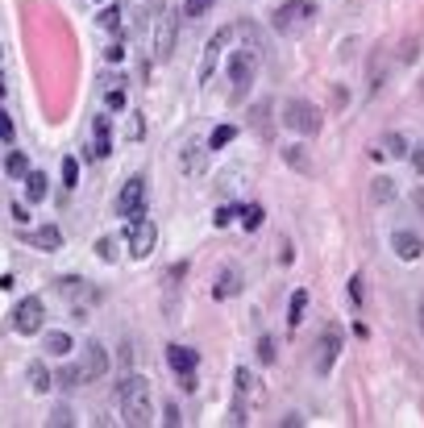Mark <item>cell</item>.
I'll use <instances>...</instances> for the list:
<instances>
[{
    "label": "cell",
    "instance_id": "1",
    "mask_svg": "<svg viewBox=\"0 0 424 428\" xmlns=\"http://www.w3.org/2000/svg\"><path fill=\"white\" fill-rule=\"evenodd\" d=\"M117 403H121V420L129 428L154 424V399H150V382L141 375H125L117 387Z\"/></svg>",
    "mask_w": 424,
    "mask_h": 428
},
{
    "label": "cell",
    "instance_id": "2",
    "mask_svg": "<svg viewBox=\"0 0 424 428\" xmlns=\"http://www.w3.org/2000/svg\"><path fill=\"white\" fill-rule=\"evenodd\" d=\"M283 125L291 134H300V138H312V134H321L325 117H321V108L312 100H287L283 104Z\"/></svg>",
    "mask_w": 424,
    "mask_h": 428
},
{
    "label": "cell",
    "instance_id": "3",
    "mask_svg": "<svg viewBox=\"0 0 424 428\" xmlns=\"http://www.w3.org/2000/svg\"><path fill=\"white\" fill-rule=\"evenodd\" d=\"M254 75H258V46L233 50V58H229V84H233V88H229V96H233V100H245Z\"/></svg>",
    "mask_w": 424,
    "mask_h": 428
},
{
    "label": "cell",
    "instance_id": "4",
    "mask_svg": "<svg viewBox=\"0 0 424 428\" xmlns=\"http://www.w3.org/2000/svg\"><path fill=\"white\" fill-rule=\"evenodd\" d=\"M316 13V0H287V4H279L275 8V17H271V25L279 30V34H295L308 17Z\"/></svg>",
    "mask_w": 424,
    "mask_h": 428
},
{
    "label": "cell",
    "instance_id": "5",
    "mask_svg": "<svg viewBox=\"0 0 424 428\" xmlns=\"http://www.w3.org/2000/svg\"><path fill=\"white\" fill-rule=\"evenodd\" d=\"M42 320H46V304H42L38 295H25V299L13 308V329L21 337H34L42 329Z\"/></svg>",
    "mask_w": 424,
    "mask_h": 428
},
{
    "label": "cell",
    "instance_id": "6",
    "mask_svg": "<svg viewBox=\"0 0 424 428\" xmlns=\"http://www.w3.org/2000/svg\"><path fill=\"white\" fill-rule=\"evenodd\" d=\"M175 38H179V13L175 8H162L158 21H154V54L158 58H171L175 54Z\"/></svg>",
    "mask_w": 424,
    "mask_h": 428
},
{
    "label": "cell",
    "instance_id": "7",
    "mask_svg": "<svg viewBox=\"0 0 424 428\" xmlns=\"http://www.w3.org/2000/svg\"><path fill=\"white\" fill-rule=\"evenodd\" d=\"M125 241H129V254H134V258H150V254H154V241H158L154 221L134 216V221L125 225Z\"/></svg>",
    "mask_w": 424,
    "mask_h": 428
},
{
    "label": "cell",
    "instance_id": "8",
    "mask_svg": "<svg viewBox=\"0 0 424 428\" xmlns=\"http://www.w3.org/2000/svg\"><path fill=\"white\" fill-rule=\"evenodd\" d=\"M104 370H108V354H104L100 341H92V345L79 354V362H75V379H79V387H88V382H100Z\"/></svg>",
    "mask_w": 424,
    "mask_h": 428
},
{
    "label": "cell",
    "instance_id": "9",
    "mask_svg": "<svg viewBox=\"0 0 424 428\" xmlns=\"http://www.w3.org/2000/svg\"><path fill=\"white\" fill-rule=\"evenodd\" d=\"M233 42V25H225V30H217L212 38H208V46H204V58H200V67H195V79L200 84H208V75H212V67H217V58H221V50Z\"/></svg>",
    "mask_w": 424,
    "mask_h": 428
},
{
    "label": "cell",
    "instance_id": "10",
    "mask_svg": "<svg viewBox=\"0 0 424 428\" xmlns=\"http://www.w3.org/2000/svg\"><path fill=\"white\" fill-rule=\"evenodd\" d=\"M141 208H146V179H141V175H134V179H129V183L121 188V200H117V212L134 221V216H141Z\"/></svg>",
    "mask_w": 424,
    "mask_h": 428
},
{
    "label": "cell",
    "instance_id": "11",
    "mask_svg": "<svg viewBox=\"0 0 424 428\" xmlns=\"http://www.w3.org/2000/svg\"><path fill=\"white\" fill-rule=\"evenodd\" d=\"M337 354H341V333L329 325V329L321 333V341H316V362H312V366H316V375H329L333 362H337Z\"/></svg>",
    "mask_w": 424,
    "mask_h": 428
},
{
    "label": "cell",
    "instance_id": "12",
    "mask_svg": "<svg viewBox=\"0 0 424 428\" xmlns=\"http://www.w3.org/2000/svg\"><path fill=\"white\" fill-rule=\"evenodd\" d=\"M167 366L184 379V375H191L195 366H200V354L195 349H188V345H167Z\"/></svg>",
    "mask_w": 424,
    "mask_h": 428
},
{
    "label": "cell",
    "instance_id": "13",
    "mask_svg": "<svg viewBox=\"0 0 424 428\" xmlns=\"http://www.w3.org/2000/svg\"><path fill=\"white\" fill-rule=\"evenodd\" d=\"M391 249H395L404 262H416V258L424 254V241L416 238L412 229H395V238H391Z\"/></svg>",
    "mask_w": 424,
    "mask_h": 428
},
{
    "label": "cell",
    "instance_id": "14",
    "mask_svg": "<svg viewBox=\"0 0 424 428\" xmlns=\"http://www.w3.org/2000/svg\"><path fill=\"white\" fill-rule=\"evenodd\" d=\"M58 291H63L67 299H75V308H92L96 299H100V291H96V287H88L84 279H63V283H58Z\"/></svg>",
    "mask_w": 424,
    "mask_h": 428
},
{
    "label": "cell",
    "instance_id": "15",
    "mask_svg": "<svg viewBox=\"0 0 424 428\" xmlns=\"http://www.w3.org/2000/svg\"><path fill=\"white\" fill-rule=\"evenodd\" d=\"M42 345H46V354H50V358H67V354L75 349V341H71V333H63V329H54V333H46V341H42Z\"/></svg>",
    "mask_w": 424,
    "mask_h": 428
},
{
    "label": "cell",
    "instance_id": "16",
    "mask_svg": "<svg viewBox=\"0 0 424 428\" xmlns=\"http://www.w3.org/2000/svg\"><path fill=\"white\" fill-rule=\"evenodd\" d=\"M237 291H241V271H221L212 295H217V299H229V295H237Z\"/></svg>",
    "mask_w": 424,
    "mask_h": 428
},
{
    "label": "cell",
    "instance_id": "17",
    "mask_svg": "<svg viewBox=\"0 0 424 428\" xmlns=\"http://www.w3.org/2000/svg\"><path fill=\"white\" fill-rule=\"evenodd\" d=\"M283 158H287V167H291V171L312 175V158H308V150H304V145H283Z\"/></svg>",
    "mask_w": 424,
    "mask_h": 428
},
{
    "label": "cell",
    "instance_id": "18",
    "mask_svg": "<svg viewBox=\"0 0 424 428\" xmlns=\"http://www.w3.org/2000/svg\"><path fill=\"white\" fill-rule=\"evenodd\" d=\"M395 195H399V183H395V179H387V175L371 179V200H375V204H391Z\"/></svg>",
    "mask_w": 424,
    "mask_h": 428
},
{
    "label": "cell",
    "instance_id": "19",
    "mask_svg": "<svg viewBox=\"0 0 424 428\" xmlns=\"http://www.w3.org/2000/svg\"><path fill=\"white\" fill-rule=\"evenodd\" d=\"M204 162H208V158H204V150H200V145H188V150L179 154V167H184V175H188V179H195V175L204 171Z\"/></svg>",
    "mask_w": 424,
    "mask_h": 428
},
{
    "label": "cell",
    "instance_id": "20",
    "mask_svg": "<svg viewBox=\"0 0 424 428\" xmlns=\"http://www.w3.org/2000/svg\"><path fill=\"white\" fill-rule=\"evenodd\" d=\"M304 312H308V291L300 287V291H291V304H287V325H291V329H300Z\"/></svg>",
    "mask_w": 424,
    "mask_h": 428
},
{
    "label": "cell",
    "instance_id": "21",
    "mask_svg": "<svg viewBox=\"0 0 424 428\" xmlns=\"http://www.w3.org/2000/svg\"><path fill=\"white\" fill-rule=\"evenodd\" d=\"M34 245L50 254V249H58V245H63V233H58L54 225H38V229H34Z\"/></svg>",
    "mask_w": 424,
    "mask_h": 428
},
{
    "label": "cell",
    "instance_id": "22",
    "mask_svg": "<svg viewBox=\"0 0 424 428\" xmlns=\"http://www.w3.org/2000/svg\"><path fill=\"white\" fill-rule=\"evenodd\" d=\"M387 58H391L387 50H375V58H371V96H375L378 88H383V79H387Z\"/></svg>",
    "mask_w": 424,
    "mask_h": 428
},
{
    "label": "cell",
    "instance_id": "23",
    "mask_svg": "<svg viewBox=\"0 0 424 428\" xmlns=\"http://www.w3.org/2000/svg\"><path fill=\"white\" fill-rule=\"evenodd\" d=\"M25 195H30L34 204L46 200V175H42V171H30V175H25Z\"/></svg>",
    "mask_w": 424,
    "mask_h": 428
},
{
    "label": "cell",
    "instance_id": "24",
    "mask_svg": "<svg viewBox=\"0 0 424 428\" xmlns=\"http://www.w3.org/2000/svg\"><path fill=\"white\" fill-rule=\"evenodd\" d=\"M4 171H8L13 179H25V175H30V158H25L21 150H13V154L4 158Z\"/></svg>",
    "mask_w": 424,
    "mask_h": 428
},
{
    "label": "cell",
    "instance_id": "25",
    "mask_svg": "<svg viewBox=\"0 0 424 428\" xmlns=\"http://www.w3.org/2000/svg\"><path fill=\"white\" fill-rule=\"evenodd\" d=\"M408 150H412V145H408L404 134H387V138H383V154H391V158H404Z\"/></svg>",
    "mask_w": 424,
    "mask_h": 428
},
{
    "label": "cell",
    "instance_id": "26",
    "mask_svg": "<svg viewBox=\"0 0 424 428\" xmlns=\"http://www.w3.org/2000/svg\"><path fill=\"white\" fill-rule=\"evenodd\" d=\"M30 387H34L38 395L54 387V382H50V370H46V366H42V362H34V366H30Z\"/></svg>",
    "mask_w": 424,
    "mask_h": 428
},
{
    "label": "cell",
    "instance_id": "27",
    "mask_svg": "<svg viewBox=\"0 0 424 428\" xmlns=\"http://www.w3.org/2000/svg\"><path fill=\"white\" fill-rule=\"evenodd\" d=\"M79 183V158H63V191H75Z\"/></svg>",
    "mask_w": 424,
    "mask_h": 428
},
{
    "label": "cell",
    "instance_id": "28",
    "mask_svg": "<svg viewBox=\"0 0 424 428\" xmlns=\"http://www.w3.org/2000/svg\"><path fill=\"white\" fill-rule=\"evenodd\" d=\"M233 142V125H217L212 129V138H208V150H221V145Z\"/></svg>",
    "mask_w": 424,
    "mask_h": 428
},
{
    "label": "cell",
    "instance_id": "29",
    "mask_svg": "<svg viewBox=\"0 0 424 428\" xmlns=\"http://www.w3.org/2000/svg\"><path fill=\"white\" fill-rule=\"evenodd\" d=\"M100 25H104L108 34H117V30H121V8H117V4H108V8L100 13Z\"/></svg>",
    "mask_w": 424,
    "mask_h": 428
},
{
    "label": "cell",
    "instance_id": "30",
    "mask_svg": "<svg viewBox=\"0 0 424 428\" xmlns=\"http://www.w3.org/2000/svg\"><path fill=\"white\" fill-rule=\"evenodd\" d=\"M262 216H266V212H262V208H258V204H250V208H245V212H241V229H250V233H254V229H258V225H262Z\"/></svg>",
    "mask_w": 424,
    "mask_h": 428
},
{
    "label": "cell",
    "instance_id": "31",
    "mask_svg": "<svg viewBox=\"0 0 424 428\" xmlns=\"http://www.w3.org/2000/svg\"><path fill=\"white\" fill-rule=\"evenodd\" d=\"M96 254H100L104 262H117V258H121V254H117V238H100L96 241Z\"/></svg>",
    "mask_w": 424,
    "mask_h": 428
},
{
    "label": "cell",
    "instance_id": "32",
    "mask_svg": "<svg viewBox=\"0 0 424 428\" xmlns=\"http://www.w3.org/2000/svg\"><path fill=\"white\" fill-rule=\"evenodd\" d=\"M217 0H184V17H204Z\"/></svg>",
    "mask_w": 424,
    "mask_h": 428
},
{
    "label": "cell",
    "instance_id": "33",
    "mask_svg": "<svg viewBox=\"0 0 424 428\" xmlns=\"http://www.w3.org/2000/svg\"><path fill=\"white\" fill-rule=\"evenodd\" d=\"M50 428H58V424H75V416H71V408H54V412H50V420H46Z\"/></svg>",
    "mask_w": 424,
    "mask_h": 428
},
{
    "label": "cell",
    "instance_id": "34",
    "mask_svg": "<svg viewBox=\"0 0 424 428\" xmlns=\"http://www.w3.org/2000/svg\"><path fill=\"white\" fill-rule=\"evenodd\" d=\"M258 358H262L266 366L275 362V341H271V337H258Z\"/></svg>",
    "mask_w": 424,
    "mask_h": 428
},
{
    "label": "cell",
    "instance_id": "35",
    "mask_svg": "<svg viewBox=\"0 0 424 428\" xmlns=\"http://www.w3.org/2000/svg\"><path fill=\"white\" fill-rule=\"evenodd\" d=\"M13 138H17V129H13V117L0 108V142H13Z\"/></svg>",
    "mask_w": 424,
    "mask_h": 428
},
{
    "label": "cell",
    "instance_id": "36",
    "mask_svg": "<svg viewBox=\"0 0 424 428\" xmlns=\"http://www.w3.org/2000/svg\"><path fill=\"white\" fill-rule=\"evenodd\" d=\"M233 216H241L237 208H217V216H212V225H217V229H225V225H233Z\"/></svg>",
    "mask_w": 424,
    "mask_h": 428
},
{
    "label": "cell",
    "instance_id": "37",
    "mask_svg": "<svg viewBox=\"0 0 424 428\" xmlns=\"http://www.w3.org/2000/svg\"><path fill=\"white\" fill-rule=\"evenodd\" d=\"M362 283H366L362 275H354V279H349V299H354L358 308H362V299H366V291H362Z\"/></svg>",
    "mask_w": 424,
    "mask_h": 428
},
{
    "label": "cell",
    "instance_id": "38",
    "mask_svg": "<svg viewBox=\"0 0 424 428\" xmlns=\"http://www.w3.org/2000/svg\"><path fill=\"white\" fill-rule=\"evenodd\" d=\"M254 387H258V382H254L250 370H237V391H241V395H254Z\"/></svg>",
    "mask_w": 424,
    "mask_h": 428
},
{
    "label": "cell",
    "instance_id": "39",
    "mask_svg": "<svg viewBox=\"0 0 424 428\" xmlns=\"http://www.w3.org/2000/svg\"><path fill=\"white\" fill-rule=\"evenodd\" d=\"M408 154H412V167H416V175H424V145H412Z\"/></svg>",
    "mask_w": 424,
    "mask_h": 428
},
{
    "label": "cell",
    "instance_id": "40",
    "mask_svg": "<svg viewBox=\"0 0 424 428\" xmlns=\"http://www.w3.org/2000/svg\"><path fill=\"white\" fill-rule=\"evenodd\" d=\"M104 58H108V63H121V58H125V46H121V42H113V46L104 50Z\"/></svg>",
    "mask_w": 424,
    "mask_h": 428
},
{
    "label": "cell",
    "instance_id": "41",
    "mask_svg": "<svg viewBox=\"0 0 424 428\" xmlns=\"http://www.w3.org/2000/svg\"><path fill=\"white\" fill-rule=\"evenodd\" d=\"M162 420H167V424L175 428V424H179V420H184V416H179V408H175V403H167V412H162Z\"/></svg>",
    "mask_w": 424,
    "mask_h": 428
},
{
    "label": "cell",
    "instance_id": "42",
    "mask_svg": "<svg viewBox=\"0 0 424 428\" xmlns=\"http://www.w3.org/2000/svg\"><path fill=\"white\" fill-rule=\"evenodd\" d=\"M146 134V125H141V117L134 112V121H129V138H141Z\"/></svg>",
    "mask_w": 424,
    "mask_h": 428
},
{
    "label": "cell",
    "instance_id": "43",
    "mask_svg": "<svg viewBox=\"0 0 424 428\" xmlns=\"http://www.w3.org/2000/svg\"><path fill=\"white\" fill-rule=\"evenodd\" d=\"M108 108H125V96H121V92H108Z\"/></svg>",
    "mask_w": 424,
    "mask_h": 428
},
{
    "label": "cell",
    "instance_id": "44",
    "mask_svg": "<svg viewBox=\"0 0 424 428\" xmlns=\"http://www.w3.org/2000/svg\"><path fill=\"white\" fill-rule=\"evenodd\" d=\"M420 333H424V299H420Z\"/></svg>",
    "mask_w": 424,
    "mask_h": 428
},
{
    "label": "cell",
    "instance_id": "45",
    "mask_svg": "<svg viewBox=\"0 0 424 428\" xmlns=\"http://www.w3.org/2000/svg\"><path fill=\"white\" fill-rule=\"evenodd\" d=\"M0 96H4V75H0Z\"/></svg>",
    "mask_w": 424,
    "mask_h": 428
}]
</instances>
